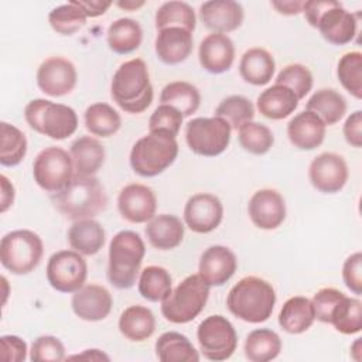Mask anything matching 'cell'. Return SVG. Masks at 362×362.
I'll use <instances>...</instances> for the list:
<instances>
[{
  "label": "cell",
  "mask_w": 362,
  "mask_h": 362,
  "mask_svg": "<svg viewBox=\"0 0 362 362\" xmlns=\"http://www.w3.org/2000/svg\"><path fill=\"white\" fill-rule=\"evenodd\" d=\"M198 59L201 66L214 75L229 71L235 61V45L226 34H208L199 44Z\"/></svg>",
  "instance_id": "22"
},
{
  "label": "cell",
  "mask_w": 362,
  "mask_h": 362,
  "mask_svg": "<svg viewBox=\"0 0 362 362\" xmlns=\"http://www.w3.org/2000/svg\"><path fill=\"white\" fill-rule=\"evenodd\" d=\"M57 211L71 221L95 218L107 205L103 185L95 175L74 174L71 182L58 194L51 195Z\"/></svg>",
  "instance_id": "3"
},
{
  "label": "cell",
  "mask_w": 362,
  "mask_h": 362,
  "mask_svg": "<svg viewBox=\"0 0 362 362\" xmlns=\"http://www.w3.org/2000/svg\"><path fill=\"white\" fill-rule=\"evenodd\" d=\"M238 140L243 150L255 156L266 154L274 144L273 132L263 123L247 122L238 130Z\"/></svg>",
  "instance_id": "43"
},
{
  "label": "cell",
  "mask_w": 362,
  "mask_h": 362,
  "mask_svg": "<svg viewBox=\"0 0 362 362\" xmlns=\"http://www.w3.org/2000/svg\"><path fill=\"white\" fill-rule=\"evenodd\" d=\"M0 164L3 167L18 165L27 154L25 134L7 122L0 123Z\"/></svg>",
  "instance_id": "40"
},
{
  "label": "cell",
  "mask_w": 362,
  "mask_h": 362,
  "mask_svg": "<svg viewBox=\"0 0 362 362\" xmlns=\"http://www.w3.org/2000/svg\"><path fill=\"white\" fill-rule=\"evenodd\" d=\"M65 358V346L58 337L41 335L31 344L30 359L33 362H59Z\"/></svg>",
  "instance_id": "48"
},
{
  "label": "cell",
  "mask_w": 362,
  "mask_h": 362,
  "mask_svg": "<svg viewBox=\"0 0 362 362\" xmlns=\"http://www.w3.org/2000/svg\"><path fill=\"white\" fill-rule=\"evenodd\" d=\"M184 116L180 110L170 105L160 103L148 119L150 133H160L170 137H177L182 124Z\"/></svg>",
  "instance_id": "47"
},
{
  "label": "cell",
  "mask_w": 362,
  "mask_h": 362,
  "mask_svg": "<svg viewBox=\"0 0 362 362\" xmlns=\"http://www.w3.org/2000/svg\"><path fill=\"white\" fill-rule=\"evenodd\" d=\"M27 124L37 133L52 140H64L78 129L76 112L64 103L48 99H33L24 107Z\"/></svg>",
  "instance_id": "6"
},
{
  "label": "cell",
  "mask_w": 362,
  "mask_h": 362,
  "mask_svg": "<svg viewBox=\"0 0 362 362\" xmlns=\"http://www.w3.org/2000/svg\"><path fill=\"white\" fill-rule=\"evenodd\" d=\"M137 288L144 300L161 303L173 290L171 274L161 266H147L140 272Z\"/></svg>",
  "instance_id": "38"
},
{
  "label": "cell",
  "mask_w": 362,
  "mask_h": 362,
  "mask_svg": "<svg viewBox=\"0 0 362 362\" xmlns=\"http://www.w3.org/2000/svg\"><path fill=\"white\" fill-rule=\"evenodd\" d=\"M120 8H123V10H127V11H134V10H137V8H140L141 6H144L146 4V1H143V0H124V1H117L116 3Z\"/></svg>",
  "instance_id": "58"
},
{
  "label": "cell",
  "mask_w": 362,
  "mask_h": 362,
  "mask_svg": "<svg viewBox=\"0 0 362 362\" xmlns=\"http://www.w3.org/2000/svg\"><path fill=\"white\" fill-rule=\"evenodd\" d=\"M192 44V33L180 27H168L157 31L154 49L163 64L177 65L191 55Z\"/></svg>",
  "instance_id": "24"
},
{
  "label": "cell",
  "mask_w": 362,
  "mask_h": 362,
  "mask_svg": "<svg viewBox=\"0 0 362 362\" xmlns=\"http://www.w3.org/2000/svg\"><path fill=\"white\" fill-rule=\"evenodd\" d=\"M156 356L161 362H198L199 352L192 342L180 332H163L156 341Z\"/></svg>",
  "instance_id": "34"
},
{
  "label": "cell",
  "mask_w": 362,
  "mask_h": 362,
  "mask_svg": "<svg viewBox=\"0 0 362 362\" xmlns=\"http://www.w3.org/2000/svg\"><path fill=\"white\" fill-rule=\"evenodd\" d=\"M42 255V239L30 229L11 230L0 240V262L13 274L31 273L40 264Z\"/></svg>",
  "instance_id": "8"
},
{
  "label": "cell",
  "mask_w": 362,
  "mask_h": 362,
  "mask_svg": "<svg viewBox=\"0 0 362 362\" xmlns=\"http://www.w3.org/2000/svg\"><path fill=\"white\" fill-rule=\"evenodd\" d=\"M144 232L153 247L158 250H173L181 245L185 228L178 216L160 214L147 222Z\"/></svg>",
  "instance_id": "25"
},
{
  "label": "cell",
  "mask_w": 362,
  "mask_h": 362,
  "mask_svg": "<svg viewBox=\"0 0 362 362\" xmlns=\"http://www.w3.org/2000/svg\"><path fill=\"white\" fill-rule=\"evenodd\" d=\"M117 327L126 339L132 342H143L154 334L156 317L153 311L144 305H130L120 314Z\"/></svg>",
  "instance_id": "31"
},
{
  "label": "cell",
  "mask_w": 362,
  "mask_h": 362,
  "mask_svg": "<svg viewBox=\"0 0 362 362\" xmlns=\"http://www.w3.org/2000/svg\"><path fill=\"white\" fill-rule=\"evenodd\" d=\"M86 14L78 7L74 0L66 4L54 7L48 14L51 28L61 35H72L86 24Z\"/></svg>",
  "instance_id": "44"
},
{
  "label": "cell",
  "mask_w": 362,
  "mask_h": 362,
  "mask_svg": "<svg viewBox=\"0 0 362 362\" xmlns=\"http://www.w3.org/2000/svg\"><path fill=\"white\" fill-rule=\"evenodd\" d=\"M256 105L262 116L272 120H281L294 113L298 99L291 89L274 83L260 92Z\"/></svg>",
  "instance_id": "29"
},
{
  "label": "cell",
  "mask_w": 362,
  "mask_h": 362,
  "mask_svg": "<svg viewBox=\"0 0 362 362\" xmlns=\"http://www.w3.org/2000/svg\"><path fill=\"white\" fill-rule=\"evenodd\" d=\"M215 116L223 119L232 130H239L255 117V106L250 99L242 95H230L219 102L215 109Z\"/></svg>",
  "instance_id": "42"
},
{
  "label": "cell",
  "mask_w": 362,
  "mask_h": 362,
  "mask_svg": "<svg viewBox=\"0 0 362 362\" xmlns=\"http://www.w3.org/2000/svg\"><path fill=\"white\" fill-rule=\"evenodd\" d=\"M349 177L346 161L342 156L325 151L313 158L308 165V180L311 185L322 194L339 192Z\"/></svg>",
  "instance_id": "13"
},
{
  "label": "cell",
  "mask_w": 362,
  "mask_h": 362,
  "mask_svg": "<svg viewBox=\"0 0 362 362\" xmlns=\"http://www.w3.org/2000/svg\"><path fill=\"white\" fill-rule=\"evenodd\" d=\"M0 212L4 214L14 202V197H16V189L14 185L11 184V181L1 174L0 175Z\"/></svg>",
  "instance_id": "55"
},
{
  "label": "cell",
  "mask_w": 362,
  "mask_h": 362,
  "mask_svg": "<svg viewBox=\"0 0 362 362\" xmlns=\"http://www.w3.org/2000/svg\"><path fill=\"white\" fill-rule=\"evenodd\" d=\"M325 123L310 110L297 113L287 124V137L290 143L303 151L320 147L325 139Z\"/></svg>",
  "instance_id": "23"
},
{
  "label": "cell",
  "mask_w": 362,
  "mask_h": 362,
  "mask_svg": "<svg viewBox=\"0 0 362 362\" xmlns=\"http://www.w3.org/2000/svg\"><path fill=\"white\" fill-rule=\"evenodd\" d=\"M74 3L83 10L86 17H99L103 16L107 8L113 4L112 1H102V0H74Z\"/></svg>",
  "instance_id": "54"
},
{
  "label": "cell",
  "mask_w": 362,
  "mask_h": 362,
  "mask_svg": "<svg viewBox=\"0 0 362 362\" xmlns=\"http://www.w3.org/2000/svg\"><path fill=\"white\" fill-rule=\"evenodd\" d=\"M208 298L209 286L198 274H189L161 301V314L168 322L187 324L202 313Z\"/></svg>",
  "instance_id": "7"
},
{
  "label": "cell",
  "mask_w": 362,
  "mask_h": 362,
  "mask_svg": "<svg viewBox=\"0 0 362 362\" xmlns=\"http://www.w3.org/2000/svg\"><path fill=\"white\" fill-rule=\"evenodd\" d=\"M247 214L252 223L263 230L279 228L286 219V201L283 195L272 188L256 191L247 204Z\"/></svg>",
  "instance_id": "17"
},
{
  "label": "cell",
  "mask_w": 362,
  "mask_h": 362,
  "mask_svg": "<svg viewBox=\"0 0 362 362\" xmlns=\"http://www.w3.org/2000/svg\"><path fill=\"white\" fill-rule=\"evenodd\" d=\"M113 305L110 291L100 284H85L72 293L71 307L76 317L83 321L96 322L105 320Z\"/></svg>",
  "instance_id": "19"
},
{
  "label": "cell",
  "mask_w": 362,
  "mask_h": 362,
  "mask_svg": "<svg viewBox=\"0 0 362 362\" xmlns=\"http://www.w3.org/2000/svg\"><path fill=\"white\" fill-rule=\"evenodd\" d=\"M342 134L345 141L349 146L355 148H361L362 146V112L361 110H355L346 117L342 126Z\"/></svg>",
  "instance_id": "52"
},
{
  "label": "cell",
  "mask_w": 362,
  "mask_h": 362,
  "mask_svg": "<svg viewBox=\"0 0 362 362\" xmlns=\"http://www.w3.org/2000/svg\"><path fill=\"white\" fill-rule=\"evenodd\" d=\"M68 359H86V361H109L110 358L100 349H85L82 354L68 356Z\"/></svg>",
  "instance_id": "57"
},
{
  "label": "cell",
  "mask_w": 362,
  "mask_h": 362,
  "mask_svg": "<svg viewBox=\"0 0 362 362\" xmlns=\"http://www.w3.org/2000/svg\"><path fill=\"white\" fill-rule=\"evenodd\" d=\"M178 156L175 137L160 133H148L140 137L132 147L129 163L132 170L144 178L164 173Z\"/></svg>",
  "instance_id": "5"
},
{
  "label": "cell",
  "mask_w": 362,
  "mask_h": 362,
  "mask_svg": "<svg viewBox=\"0 0 362 362\" xmlns=\"http://www.w3.org/2000/svg\"><path fill=\"white\" fill-rule=\"evenodd\" d=\"M317 30L321 37L332 45H345L354 41L358 31L356 14L345 10L338 1L318 20Z\"/></svg>",
  "instance_id": "21"
},
{
  "label": "cell",
  "mask_w": 362,
  "mask_h": 362,
  "mask_svg": "<svg viewBox=\"0 0 362 362\" xmlns=\"http://www.w3.org/2000/svg\"><path fill=\"white\" fill-rule=\"evenodd\" d=\"M344 296L345 294L342 291H339L338 288H334V287H324V288L318 290L311 298L315 320L329 324L331 314H332L335 305L338 304V301Z\"/></svg>",
  "instance_id": "49"
},
{
  "label": "cell",
  "mask_w": 362,
  "mask_h": 362,
  "mask_svg": "<svg viewBox=\"0 0 362 362\" xmlns=\"http://www.w3.org/2000/svg\"><path fill=\"white\" fill-rule=\"evenodd\" d=\"M83 120L86 130L98 137H110L122 126V117L117 110L105 102H96L88 106Z\"/></svg>",
  "instance_id": "37"
},
{
  "label": "cell",
  "mask_w": 362,
  "mask_h": 362,
  "mask_svg": "<svg viewBox=\"0 0 362 362\" xmlns=\"http://www.w3.org/2000/svg\"><path fill=\"white\" fill-rule=\"evenodd\" d=\"M106 41L110 51H113L115 54H130L141 45L143 28L140 23L133 18H117L107 27Z\"/></svg>",
  "instance_id": "32"
},
{
  "label": "cell",
  "mask_w": 362,
  "mask_h": 362,
  "mask_svg": "<svg viewBox=\"0 0 362 362\" xmlns=\"http://www.w3.org/2000/svg\"><path fill=\"white\" fill-rule=\"evenodd\" d=\"M236 269V255L226 246L212 245L199 257L198 276L209 287H221L233 277Z\"/></svg>",
  "instance_id": "18"
},
{
  "label": "cell",
  "mask_w": 362,
  "mask_h": 362,
  "mask_svg": "<svg viewBox=\"0 0 362 362\" xmlns=\"http://www.w3.org/2000/svg\"><path fill=\"white\" fill-rule=\"evenodd\" d=\"M337 76L346 92L362 99V54L359 51L346 52L339 58Z\"/></svg>",
  "instance_id": "45"
},
{
  "label": "cell",
  "mask_w": 362,
  "mask_h": 362,
  "mask_svg": "<svg viewBox=\"0 0 362 362\" xmlns=\"http://www.w3.org/2000/svg\"><path fill=\"white\" fill-rule=\"evenodd\" d=\"M351 355L356 362L362 359V338H356L355 342L351 345Z\"/></svg>",
  "instance_id": "59"
},
{
  "label": "cell",
  "mask_w": 362,
  "mask_h": 362,
  "mask_svg": "<svg viewBox=\"0 0 362 362\" xmlns=\"http://www.w3.org/2000/svg\"><path fill=\"white\" fill-rule=\"evenodd\" d=\"M156 28L163 30L168 27H180L189 33L195 30L197 17L194 8L185 1H165L156 11Z\"/></svg>",
  "instance_id": "39"
},
{
  "label": "cell",
  "mask_w": 362,
  "mask_h": 362,
  "mask_svg": "<svg viewBox=\"0 0 362 362\" xmlns=\"http://www.w3.org/2000/svg\"><path fill=\"white\" fill-rule=\"evenodd\" d=\"M342 280L348 290L354 294H362V253L349 255L342 266Z\"/></svg>",
  "instance_id": "50"
},
{
  "label": "cell",
  "mask_w": 362,
  "mask_h": 362,
  "mask_svg": "<svg viewBox=\"0 0 362 362\" xmlns=\"http://www.w3.org/2000/svg\"><path fill=\"white\" fill-rule=\"evenodd\" d=\"M222 219L223 205L214 194H194L184 206V222L195 233H209L215 230Z\"/></svg>",
  "instance_id": "15"
},
{
  "label": "cell",
  "mask_w": 362,
  "mask_h": 362,
  "mask_svg": "<svg viewBox=\"0 0 362 362\" xmlns=\"http://www.w3.org/2000/svg\"><path fill=\"white\" fill-rule=\"evenodd\" d=\"M276 62L273 55L260 47L249 48L239 61L240 78L255 86H263L273 79Z\"/></svg>",
  "instance_id": "27"
},
{
  "label": "cell",
  "mask_w": 362,
  "mask_h": 362,
  "mask_svg": "<svg viewBox=\"0 0 362 362\" xmlns=\"http://www.w3.org/2000/svg\"><path fill=\"white\" fill-rule=\"evenodd\" d=\"M338 1L335 0H308L303 3V10L301 13H304V17L307 20V23L317 28L318 20L320 17L331 7H334Z\"/></svg>",
  "instance_id": "53"
},
{
  "label": "cell",
  "mask_w": 362,
  "mask_h": 362,
  "mask_svg": "<svg viewBox=\"0 0 362 362\" xmlns=\"http://www.w3.org/2000/svg\"><path fill=\"white\" fill-rule=\"evenodd\" d=\"M197 339L204 358L215 362L229 359L238 346L235 327L221 314L209 315L199 322Z\"/></svg>",
  "instance_id": "11"
},
{
  "label": "cell",
  "mask_w": 362,
  "mask_h": 362,
  "mask_svg": "<svg viewBox=\"0 0 362 362\" xmlns=\"http://www.w3.org/2000/svg\"><path fill=\"white\" fill-rule=\"evenodd\" d=\"M120 215L132 223H147L156 216L157 197L154 191L140 182L124 185L117 195Z\"/></svg>",
  "instance_id": "16"
},
{
  "label": "cell",
  "mask_w": 362,
  "mask_h": 362,
  "mask_svg": "<svg viewBox=\"0 0 362 362\" xmlns=\"http://www.w3.org/2000/svg\"><path fill=\"white\" fill-rule=\"evenodd\" d=\"M160 102L175 107L184 117H188L198 110L201 105V93L198 88L189 82L174 81L161 89Z\"/></svg>",
  "instance_id": "36"
},
{
  "label": "cell",
  "mask_w": 362,
  "mask_h": 362,
  "mask_svg": "<svg viewBox=\"0 0 362 362\" xmlns=\"http://www.w3.org/2000/svg\"><path fill=\"white\" fill-rule=\"evenodd\" d=\"M315 321L311 300L304 296H294L284 301L279 313V325L291 335L305 332Z\"/></svg>",
  "instance_id": "30"
},
{
  "label": "cell",
  "mask_w": 362,
  "mask_h": 362,
  "mask_svg": "<svg viewBox=\"0 0 362 362\" xmlns=\"http://www.w3.org/2000/svg\"><path fill=\"white\" fill-rule=\"evenodd\" d=\"M47 281L59 293H75L85 286L88 277V264L83 255L76 250L65 249L52 253L45 269Z\"/></svg>",
  "instance_id": "12"
},
{
  "label": "cell",
  "mask_w": 362,
  "mask_h": 362,
  "mask_svg": "<svg viewBox=\"0 0 362 362\" xmlns=\"http://www.w3.org/2000/svg\"><path fill=\"white\" fill-rule=\"evenodd\" d=\"M243 18L242 4L233 0H209L199 6V20L212 33H232L242 25Z\"/></svg>",
  "instance_id": "20"
},
{
  "label": "cell",
  "mask_w": 362,
  "mask_h": 362,
  "mask_svg": "<svg viewBox=\"0 0 362 362\" xmlns=\"http://www.w3.org/2000/svg\"><path fill=\"white\" fill-rule=\"evenodd\" d=\"M75 174L95 175L105 163V147L92 136H81L69 147Z\"/></svg>",
  "instance_id": "28"
},
{
  "label": "cell",
  "mask_w": 362,
  "mask_h": 362,
  "mask_svg": "<svg viewBox=\"0 0 362 362\" xmlns=\"http://www.w3.org/2000/svg\"><path fill=\"white\" fill-rule=\"evenodd\" d=\"M283 348L279 334L269 328H257L247 334L243 345L245 356L250 362H269L276 359Z\"/></svg>",
  "instance_id": "35"
},
{
  "label": "cell",
  "mask_w": 362,
  "mask_h": 362,
  "mask_svg": "<svg viewBox=\"0 0 362 362\" xmlns=\"http://www.w3.org/2000/svg\"><path fill=\"white\" fill-rule=\"evenodd\" d=\"M346 107L345 98L332 88L315 90L305 105V110L315 113L325 126L337 124L345 116Z\"/></svg>",
  "instance_id": "33"
},
{
  "label": "cell",
  "mask_w": 362,
  "mask_h": 362,
  "mask_svg": "<svg viewBox=\"0 0 362 362\" xmlns=\"http://www.w3.org/2000/svg\"><path fill=\"white\" fill-rule=\"evenodd\" d=\"M75 174L71 154L62 147H47L41 150L33 163L35 184L51 195L61 192Z\"/></svg>",
  "instance_id": "10"
},
{
  "label": "cell",
  "mask_w": 362,
  "mask_h": 362,
  "mask_svg": "<svg viewBox=\"0 0 362 362\" xmlns=\"http://www.w3.org/2000/svg\"><path fill=\"white\" fill-rule=\"evenodd\" d=\"M146 255V245L134 230L117 232L109 243L107 280L119 288L127 290L134 286Z\"/></svg>",
  "instance_id": "4"
},
{
  "label": "cell",
  "mask_w": 362,
  "mask_h": 362,
  "mask_svg": "<svg viewBox=\"0 0 362 362\" xmlns=\"http://www.w3.org/2000/svg\"><path fill=\"white\" fill-rule=\"evenodd\" d=\"M35 79L42 93L59 98L74 90L78 81V72L68 58L49 57L38 66Z\"/></svg>",
  "instance_id": "14"
},
{
  "label": "cell",
  "mask_w": 362,
  "mask_h": 362,
  "mask_svg": "<svg viewBox=\"0 0 362 362\" xmlns=\"http://www.w3.org/2000/svg\"><path fill=\"white\" fill-rule=\"evenodd\" d=\"M303 3L300 0H274L272 1V7L277 10V13L284 16H297L303 10Z\"/></svg>",
  "instance_id": "56"
},
{
  "label": "cell",
  "mask_w": 362,
  "mask_h": 362,
  "mask_svg": "<svg viewBox=\"0 0 362 362\" xmlns=\"http://www.w3.org/2000/svg\"><path fill=\"white\" fill-rule=\"evenodd\" d=\"M329 324L344 335H354L362 329V301L358 297L344 296L335 305Z\"/></svg>",
  "instance_id": "41"
},
{
  "label": "cell",
  "mask_w": 362,
  "mask_h": 362,
  "mask_svg": "<svg viewBox=\"0 0 362 362\" xmlns=\"http://www.w3.org/2000/svg\"><path fill=\"white\" fill-rule=\"evenodd\" d=\"M274 83L283 85L294 92L298 100L304 99L305 95L313 89L314 78L311 71L303 64H288L276 76Z\"/></svg>",
  "instance_id": "46"
},
{
  "label": "cell",
  "mask_w": 362,
  "mask_h": 362,
  "mask_svg": "<svg viewBox=\"0 0 362 362\" xmlns=\"http://www.w3.org/2000/svg\"><path fill=\"white\" fill-rule=\"evenodd\" d=\"M71 249L83 256L96 255L106 242V232L103 226L93 218L74 221L66 233Z\"/></svg>",
  "instance_id": "26"
},
{
  "label": "cell",
  "mask_w": 362,
  "mask_h": 362,
  "mask_svg": "<svg viewBox=\"0 0 362 362\" xmlns=\"http://www.w3.org/2000/svg\"><path fill=\"white\" fill-rule=\"evenodd\" d=\"M230 126L221 117H195L185 124V141L189 150L202 157L222 154L230 143Z\"/></svg>",
  "instance_id": "9"
},
{
  "label": "cell",
  "mask_w": 362,
  "mask_h": 362,
  "mask_svg": "<svg viewBox=\"0 0 362 362\" xmlns=\"http://www.w3.org/2000/svg\"><path fill=\"white\" fill-rule=\"evenodd\" d=\"M27 344L17 335L0 337V358L4 362H24L27 359Z\"/></svg>",
  "instance_id": "51"
},
{
  "label": "cell",
  "mask_w": 362,
  "mask_h": 362,
  "mask_svg": "<svg viewBox=\"0 0 362 362\" xmlns=\"http://www.w3.org/2000/svg\"><path fill=\"white\" fill-rule=\"evenodd\" d=\"M276 300L272 283L257 276H246L229 290L226 305L236 318L249 324H260L270 318Z\"/></svg>",
  "instance_id": "2"
},
{
  "label": "cell",
  "mask_w": 362,
  "mask_h": 362,
  "mask_svg": "<svg viewBox=\"0 0 362 362\" xmlns=\"http://www.w3.org/2000/svg\"><path fill=\"white\" fill-rule=\"evenodd\" d=\"M110 95L122 110L132 115L143 113L154 98L147 64L141 58L123 62L113 74Z\"/></svg>",
  "instance_id": "1"
}]
</instances>
